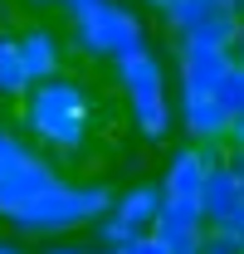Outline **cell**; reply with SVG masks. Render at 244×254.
I'll return each instance as SVG.
<instances>
[{"mask_svg": "<svg viewBox=\"0 0 244 254\" xmlns=\"http://www.w3.org/2000/svg\"><path fill=\"white\" fill-rule=\"evenodd\" d=\"M15 108H20V132H25L54 166H59V161L73 166V161L88 157L93 127H98V98H93V88L83 78H73V73L39 78Z\"/></svg>", "mask_w": 244, "mask_h": 254, "instance_id": "1", "label": "cell"}, {"mask_svg": "<svg viewBox=\"0 0 244 254\" xmlns=\"http://www.w3.org/2000/svg\"><path fill=\"white\" fill-rule=\"evenodd\" d=\"M113 83H118L122 113H127V127L137 132V142L166 147L171 132H176V98H171L166 59L147 44V49H137V54L113 64Z\"/></svg>", "mask_w": 244, "mask_h": 254, "instance_id": "2", "label": "cell"}, {"mask_svg": "<svg viewBox=\"0 0 244 254\" xmlns=\"http://www.w3.org/2000/svg\"><path fill=\"white\" fill-rule=\"evenodd\" d=\"M118 190L108 186L103 176H88V181H73V176H59L49 190H39L30 205L10 220V230L20 240H68L78 230H88L93 220L108 215Z\"/></svg>", "mask_w": 244, "mask_h": 254, "instance_id": "3", "label": "cell"}, {"mask_svg": "<svg viewBox=\"0 0 244 254\" xmlns=\"http://www.w3.org/2000/svg\"><path fill=\"white\" fill-rule=\"evenodd\" d=\"M63 39H68V54L88 64H118L152 44V25L132 0H88L83 10L68 15Z\"/></svg>", "mask_w": 244, "mask_h": 254, "instance_id": "4", "label": "cell"}, {"mask_svg": "<svg viewBox=\"0 0 244 254\" xmlns=\"http://www.w3.org/2000/svg\"><path fill=\"white\" fill-rule=\"evenodd\" d=\"M59 176L63 171L34 147L25 132L5 127V118H0V220L10 225L39 190H49Z\"/></svg>", "mask_w": 244, "mask_h": 254, "instance_id": "5", "label": "cell"}, {"mask_svg": "<svg viewBox=\"0 0 244 254\" xmlns=\"http://www.w3.org/2000/svg\"><path fill=\"white\" fill-rule=\"evenodd\" d=\"M240 10L230 0H176L161 25L176 44H210V49H230L240 34Z\"/></svg>", "mask_w": 244, "mask_h": 254, "instance_id": "6", "label": "cell"}, {"mask_svg": "<svg viewBox=\"0 0 244 254\" xmlns=\"http://www.w3.org/2000/svg\"><path fill=\"white\" fill-rule=\"evenodd\" d=\"M156 210H161V186L156 181H132V186H122L113 195V205H108V215L103 220H93V245H127L132 235H147L156 220Z\"/></svg>", "mask_w": 244, "mask_h": 254, "instance_id": "7", "label": "cell"}, {"mask_svg": "<svg viewBox=\"0 0 244 254\" xmlns=\"http://www.w3.org/2000/svg\"><path fill=\"white\" fill-rule=\"evenodd\" d=\"M176 127L185 132V142H195L205 152H220V147H230L235 118L220 108L215 88H176Z\"/></svg>", "mask_w": 244, "mask_h": 254, "instance_id": "8", "label": "cell"}, {"mask_svg": "<svg viewBox=\"0 0 244 254\" xmlns=\"http://www.w3.org/2000/svg\"><path fill=\"white\" fill-rule=\"evenodd\" d=\"M152 235L171 254H200V240H205V210H200V200L161 195V210H156V220H152Z\"/></svg>", "mask_w": 244, "mask_h": 254, "instance_id": "9", "label": "cell"}, {"mask_svg": "<svg viewBox=\"0 0 244 254\" xmlns=\"http://www.w3.org/2000/svg\"><path fill=\"white\" fill-rule=\"evenodd\" d=\"M15 39H20V59H25L30 83L54 78V73H68V39H63L59 25L34 20V25H20V30H15Z\"/></svg>", "mask_w": 244, "mask_h": 254, "instance_id": "10", "label": "cell"}, {"mask_svg": "<svg viewBox=\"0 0 244 254\" xmlns=\"http://www.w3.org/2000/svg\"><path fill=\"white\" fill-rule=\"evenodd\" d=\"M210 161H215V152L195 147V142L171 147V152H166V166H161V176H156L161 195H185V200H200V186H205V176H210Z\"/></svg>", "mask_w": 244, "mask_h": 254, "instance_id": "11", "label": "cell"}, {"mask_svg": "<svg viewBox=\"0 0 244 254\" xmlns=\"http://www.w3.org/2000/svg\"><path fill=\"white\" fill-rule=\"evenodd\" d=\"M225 68H230V49L176 44V88H215Z\"/></svg>", "mask_w": 244, "mask_h": 254, "instance_id": "12", "label": "cell"}, {"mask_svg": "<svg viewBox=\"0 0 244 254\" xmlns=\"http://www.w3.org/2000/svg\"><path fill=\"white\" fill-rule=\"evenodd\" d=\"M30 73H25V59H20V39L10 25H0V103H20L30 93Z\"/></svg>", "mask_w": 244, "mask_h": 254, "instance_id": "13", "label": "cell"}, {"mask_svg": "<svg viewBox=\"0 0 244 254\" xmlns=\"http://www.w3.org/2000/svg\"><path fill=\"white\" fill-rule=\"evenodd\" d=\"M215 98H220V108L230 113V118H240L244 113V68L230 59V68L220 73V83H215Z\"/></svg>", "mask_w": 244, "mask_h": 254, "instance_id": "14", "label": "cell"}, {"mask_svg": "<svg viewBox=\"0 0 244 254\" xmlns=\"http://www.w3.org/2000/svg\"><path fill=\"white\" fill-rule=\"evenodd\" d=\"M200 254H244V240L235 235V230H205Z\"/></svg>", "mask_w": 244, "mask_h": 254, "instance_id": "15", "label": "cell"}, {"mask_svg": "<svg viewBox=\"0 0 244 254\" xmlns=\"http://www.w3.org/2000/svg\"><path fill=\"white\" fill-rule=\"evenodd\" d=\"M113 254H171V250H166L152 230H147V235H132L127 245H113Z\"/></svg>", "mask_w": 244, "mask_h": 254, "instance_id": "16", "label": "cell"}, {"mask_svg": "<svg viewBox=\"0 0 244 254\" xmlns=\"http://www.w3.org/2000/svg\"><path fill=\"white\" fill-rule=\"evenodd\" d=\"M20 5H30V10H63V15H73V10H83L88 0H20Z\"/></svg>", "mask_w": 244, "mask_h": 254, "instance_id": "17", "label": "cell"}, {"mask_svg": "<svg viewBox=\"0 0 244 254\" xmlns=\"http://www.w3.org/2000/svg\"><path fill=\"white\" fill-rule=\"evenodd\" d=\"M39 254H93V245H78V240H44Z\"/></svg>", "mask_w": 244, "mask_h": 254, "instance_id": "18", "label": "cell"}, {"mask_svg": "<svg viewBox=\"0 0 244 254\" xmlns=\"http://www.w3.org/2000/svg\"><path fill=\"white\" fill-rule=\"evenodd\" d=\"M0 254H30V245L20 235H0Z\"/></svg>", "mask_w": 244, "mask_h": 254, "instance_id": "19", "label": "cell"}, {"mask_svg": "<svg viewBox=\"0 0 244 254\" xmlns=\"http://www.w3.org/2000/svg\"><path fill=\"white\" fill-rule=\"evenodd\" d=\"M132 5H137V10H152V15H166L176 0H132Z\"/></svg>", "mask_w": 244, "mask_h": 254, "instance_id": "20", "label": "cell"}, {"mask_svg": "<svg viewBox=\"0 0 244 254\" xmlns=\"http://www.w3.org/2000/svg\"><path fill=\"white\" fill-rule=\"evenodd\" d=\"M225 161L235 166V176H240V190H244V152H240V147H230V157H225Z\"/></svg>", "mask_w": 244, "mask_h": 254, "instance_id": "21", "label": "cell"}, {"mask_svg": "<svg viewBox=\"0 0 244 254\" xmlns=\"http://www.w3.org/2000/svg\"><path fill=\"white\" fill-rule=\"evenodd\" d=\"M230 59L244 68V20H240V34H235V44H230Z\"/></svg>", "mask_w": 244, "mask_h": 254, "instance_id": "22", "label": "cell"}, {"mask_svg": "<svg viewBox=\"0 0 244 254\" xmlns=\"http://www.w3.org/2000/svg\"><path fill=\"white\" fill-rule=\"evenodd\" d=\"M230 147H240V152H244V113L235 118V127H230Z\"/></svg>", "mask_w": 244, "mask_h": 254, "instance_id": "23", "label": "cell"}]
</instances>
